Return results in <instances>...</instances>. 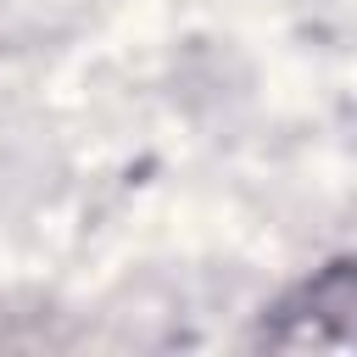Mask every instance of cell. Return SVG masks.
<instances>
[{
	"label": "cell",
	"instance_id": "obj_1",
	"mask_svg": "<svg viewBox=\"0 0 357 357\" xmlns=\"http://www.w3.org/2000/svg\"><path fill=\"white\" fill-rule=\"evenodd\" d=\"M262 335H268V346L346 351L357 340V268H351V257H335L307 284H296L273 307V324Z\"/></svg>",
	"mask_w": 357,
	"mask_h": 357
}]
</instances>
